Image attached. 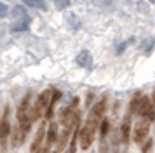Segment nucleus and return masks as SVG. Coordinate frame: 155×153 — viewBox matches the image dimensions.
Returning <instances> with one entry per match:
<instances>
[{
    "label": "nucleus",
    "mask_w": 155,
    "mask_h": 153,
    "mask_svg": "<svg viewBox=\"0 0 155 153\" xmlns=\"http://www.w3.org/2000/svg\"><path fill=\"white\" fill-rule=\"evenodd\" d=\"M105 106H106V99H101V101L94 104L87 120H85L84 127L78 131V143H80L82 150H87L92 145L94 134L98 131V125L101 124V118H103V113H105Z\"/></svg>",
    "instance_id": "1"
},
{
    "label": "nucleus",
    "mask_w": 155,
    "mask_h": 153,
    "mask_svg": "<svg viewBox=\"0 0 155 153\" xmlns=\"http://www.w3.org/2000/svg\"><path fill=\"white\" fill-rule=\"evenodd\" d=\"M59 97H61V92L58 89H47V90H44L42 94H38L35 104L31 108V120L35 122L38 118L45 117L47 115V110L56 103Z\"/></svg>",
    "instance_id": "2"
},
{
    "label": "nucleus",
    "mask_w": 155,
    "mask_h": 153,
    "mask_svg": "<svg viewBox=\"0 0 155 153\" xmlns=\"http://www.w3.org/2000/svg\"><path fill=\"white\" fill-rule=\"evenodd\" d=\"M59 122L63 125V129H77L78 122H80V113L75 108H63L59 111Z\"/></svg>",
    "instance_id": "3"
},
{
    "label": "nucleus",
    "mask_w": 155,
    "mask_h": 153,
    "mask_svg": "<svg viewBox=\"0 0 155 153\" xmlns=\"http://www.w3.org/2000/svg\"><path fill=\"white\" fill-rule=\"evenodd\" d=\"M148 131H150V120L148 118H143L141 117L136 124H134V131H133V139L134 143H143L148 136Z\"/></svg>",
    "instance_id": "4"
},
{
    "label": "nucleus",
    "mask_w": 155,
    "mask_h": 153,
    "mask_svg": "<svg viewBox=\"0 0 155 153\" xmlns=\"http://www.w3.org/2000/svg\"><path fill=\"white\" fill-rule=\"evenodd\" d=\"M11 136V124H9V108L4 113V118L0 120V153H4L5 150V143L7 138Z\"/></svg>",
    "instance_id": "5"
},
{
    "label": "nucleus",
    "mask_w": 155,
    "mask_h": 153,
    "mask_svg": "<svg viewBox=\"0 0 155 153\" xmlns=\"http://www.w3.org/2000/svg\"><path fill=\"white\" fill-rule=\"evenodd\" d=\"M30 127H25V125L18 124L14 127V131L11 132V145L14 146V148H18V146L21 145L23 141L26 139V134H28Z\"/></svg>",
    "instance_id": "6"
},
{
    "label": "nucleus",
    "mask_w": 155,
    "mask_h": 153,
    "mask_svg": "<svg viewBox=\"0 0 155 153\" xmlns=\"http://www.w3.org/2000/svg\"><path fill=\"white\" fill-rule=\"evenodd\" d=\"M140 115L143 118H148V120H153L155 118V108H153V103H152L150 97H143L141 108H140Z\"/></svg>",
    "instance_id": "7"
},
{
    "label": "nucleus",
    "mask_w": 155,
    "mask_h": 153,
    "mask_svg": "<svg viewBox=\"0 0 155 153\" xmlns=\"http://www.w3.org/2000/svg\"><path fill=\"white\" fill-rule=\"evenodd\" d=\"M44 136H45V125L44 122L40 124L38 131L35 134V139H33V145H31V153H38L42 150V141H44Z\"/></svg>",
    "instance_id": "8"
},
{
    "label": "nucleus",
    "mask_w": 155,
    "mask_h": 153,
    "mask_svg": "<svg viewBox=\"0 0 155 153\" xmlns=\"http://www.w3.org/2000/svg\"><path fill=\"white\" fill-rule=\"evenodd\" d=\"M77 64L78 66H84V68H91L92 66V56L89 50H82L77 56Z\"/></svg>",
    "instance_id": "9"
},
{
    "label": "nucleus",
    "mask_w": 155,
    "mask_h": 153,
    "mask_svg": "<svg viewBox=\"0 0 155 153\" xmlns=\"http://www.w3.org/2000/svg\"><path fill=\"white\" fill-rule=\"evenodd\" d=\"M58 139H59V134H58V124H56V122H52V124L49 125V131H47V145H45V146L51 148Z\"/></svg>",
    "instance_id": "10"
},
{
    "label": "nucleus",
    "mask_w": 155,
    "mask_h": 153,
    "mask_svg": "<svg viewBox=\"0 0 155 153\" xmlns=\"http://www.w3.org/2000/svg\"><path fill=\"white\" fill-rule=\"evenodd\" d=\"M12 18H14V23H26V21H30V18H28V14L23 11L21 7L18 5V7H14L12 9Z\"/></svg>",
    "instance_id": "11"
},
{
    "label": "nucleus",
    "mask_w": 155,
    "mask_h": 153,
    "mask_svg": "<svg viewBox=\"0 0 155 153\" xmlns=\"http://www.w3.org/2000/svg\"><path fill=\"white\" fill-rule=\"evenodd\" d=\"M141 101H143V96H141L140 92H136L131 99V104H129V113H140V108H141Z\"/></svg>",
    "instance_id": "12"
},
{
    "label": "nucleus",
    "mask_w": 155,
    "mask_h": 153,
    "mask_svg": "<svg viewBox=\"0 0 155 153\" xmlns=\"http://www.w3.org/2000/svg\"><path fill=\"white\" fill-rule=\"evenodd\" d=\"M129 131H131V113L126 115L124 122H122V141H126V143L129 139Z\"/></svg>",
    "instance_id": "13"
},
{
    "label": "nucleus",
    "mask_w": 155,
    "mask_h": 153,
    "mask_svg": "<svg viewBox=\"0 0 155 153\" xmlns=\"http://www.w3.org/2000/svg\"><path fill=\"white\" fill-rule=\"evenodd\" d=\"M25 5L31 7V9H40V11H47V4L44 0H23Z\"/></svg>",
    "instance_id": "14"
},
{
    "label": "nucleus",
    "mask_w": 155,
    "mask_h": 153,
    "mask_svg": "<svg viewBox=\"0 0 155 153\" xmlns=\"http://www.w3.org/2000/svg\"><path fill=\"white\" fill-rule=\"evenodd\" d=\"M70 134H71L70 129H63L61 136H59V143H58V148H59V150H64V146H66V141L70 139Z\"/></svg>",
    "instance_id": "15"
},
{
    "label": "nucleus",
    "mask_w": 155,
    "mask_h": 153,
    "mask_svg": "<svg viewBox=\"0 0 155 153\" xmlns=\"http://www.w3.org/2000/svg\"><path fill=\"white\" fill-rule=\"evenodd\" d=\"M28 26H30V21H26V23H14L11 26V31H25V30H28Z\"/></svg>",
    "instance_id": "16"
},
{
    "label": "nucleus",
    "mask_w": 155,
    "mask_h": 153,
    "mask_svg": "<svg viewBox=\"0 0 155 153\" xmlns=\"http://www.w3.org/2000/svg\"><path fill=\"white\" fill-rule=\"evenodd\" d=\"M108 129H110V122L108 120H101V136H106Z\"/></svg>",
    "instance_id": "17"
},
{
    "label": "nucleus",
    "mask_w": 155,
    "mask_h": 153,
    "mask_svg": "<svg viewBox=\"0 0 155 153\" xmlns=\"http://www.w3.org/2000/svg\"><path fill=\"white\" fill-rule=\"evenodd\" d=\"M153 44H155V40H153V38H148L147 42H143V44H141V47L145 49V52H148L150 49L153 47Z\"/></svg>",
    "instance_id": "18"
},
{
    "label": "nucleus",
    "mask_w": 155,
    "mask_h": 153,
    "mask_svg": "<svg viewBox=\"0 0 155 153\" xmlns=\"http://www.w3.org/2000/svg\"><path fill=\"white\" fill-rule=\"evenodd\" d=\"M7 14H9V7L5 5V4H2V2H0V18H5Z\"/></svg>",
    "instance_id": "19"
},
{
    "label": "nucleus",
    "mask_w": 155,
    "mask_h": 153,
    "mask_svg": "<svg viewBox=\"0 0 155 153\" xmlns=\"http://www.w3.org/2000/svg\"><path fill=\"white\" fill-rule=\"evenodd\" d=\"M152 146H153V141H152V139H148L147 143H145V146H143V153H148Z\"/></svg>",
    "instance_id": "20"
},
{
    "label": "nucleus",
    "mask_w": 155,
    "mask_h": 153,
    "mask_svg": "<svg viewBox=\"0 0 155 153\" xmlns=\"http://www.w3.org/2000/svg\"><path fill=\"white\" fill-rule=\"evenodd\" d=\"M131 42H133V40H127V42H122V44H120L119 47H117V52H119V54H120V52H122V50H124V49H126L127 45H129V44H131Z\"/></svg>",
    "instance_id": "21"
},
{
    "label": "nucleus",
    "mask_w": 155,
    "mask_h": 153,
    "mask_svg": "<svg viewBox=\"0 0 155 153\" xmlns=\"http://www.w3.org/2000/svg\"><path fill=\"white\" fill-rule=\"evenodd\" d=\"M152 103H153V108H155V92H153V97H152Z\"/></svg>",
    "instance_id": "22"
},
{
    "label": "nucleus",
    "mask_w": 155,
    "mask_h": 153,
    "mask_svg": "<svg viewBox=\"0 0 155 153\" xmlns=\"http://www.w3.org/2000/svg\"><path fill=\"white\" fill-rule=\"evenodd\" d=\"M150 2H152V4H155V0H150Z\"/></svg>",
    "instance_id": "23"
}]
</instances>
